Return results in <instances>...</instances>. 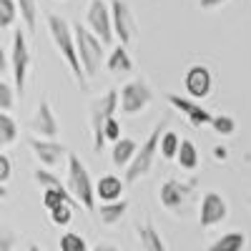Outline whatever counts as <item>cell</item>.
<instances>
[{"mask_svg":"<svg viewBox=\"0 0 251 251\" xmlns=\"http://www.w3.org/2000/svg\"><path fill=\"white\" fill-rule=\"evenodd\" d=\"M48 33L53 38V43L58 48V53L63 55V60L68 63V68L75 78V83L80 88L88 86V78L86 73H83V66H80V58H78V50H75V40H73V28L66 18H60L55 13L48 15Z\"/></svg>","mask_w":251,"mask_h":251,"instance_id":"cell-1","label":"cell"},{"mask_svg":"<svg viewBox=\"0 0 251 251\" xmlns=\"http://www.w3.org/2000/svg\"><path fill=\"white\" fill-rule=\"evenodd\" d=\"M163 128H166V121L156 123L153 131L149 133V138L141 143V149L136 146L133 158L128 161V166H126L123 183H136L138 178H143L146 174L153 169V161H156V156H158V138H161V131H163Z\"/></svg>","mask_w":251,"mask_h":251,"instance_id":"cell-2","label":"cell"},{"mask_svg":"<svg viewBox=\"0 0 251 251\" xmlns=\"http://www.w3.org/2000/svg\"><path fill=\"white\" fill-rule=\"evenodd\" d=\"M73 40H75V50H78V58H80V66H83L86 78L98 75L100 63H103V43L80 23L73 25Z\"/></svg>","mask_w":251,"mask_h":251,"instance_id":"cell-3","label":"cell"},{"mask_svg":"<svg viewBox=\"0 0 251 251\" xmlns=\"http://www.w3.org/2000/svg\"><path fill=\"white\" fill-rule=\"evenodd\" d=\"M68 191L86 211H93L96 208V191H93L91 174L86 169V163L75 153H68Z\"/></svg>","mask_w":251,"mask_h":251,"instance_id":"cell-4","label":"cell"},{"mask_svg":"<svg viewBox=\"0 0 251 251\" xmlns=\"http://www.w3.org/2000/svg\"><path fill=\"white\" fill-rule=\"evenodd\" d=\"M10 73H13V83H15V93L23 96L25 91V80H28V71H30V48H28V40L23 30H15L13 33V50H10Z\"/></svg>","mask_w":251,"mask_h":251,"instance_id":"cell-5","label":"cell"},{"mask_svg":"<svg viewBox=\"0 0 251 251\" xmlns=\"http://www.w3.org/2000/svg\"><path fill=\"white\" fill-rule=\"evenodd\" d=\"M118 111V91H108L103 93L98 100H93L91 106V133H93V149L103 151L106 138H103V121L108 116H113Z\"/></svg>","mask_w":251,"mask_h":251,"instance_id":"cell-6","label":"cell"},{"mask_svg":"<svg viewBox=\"0 0 251 251\" xmlns=\"http://www.w3.org/2000/svg\"><path fill=\"white\" fill-rule=\"evenodd\" d=\"M151 100H153V93H151L149 83H146L143 78L128 80V83H126V86L118 91V106H121L123 113H128V116L141 113Z\"/></svg>","mask_w":251,"mask_h":251,"instance_id":"cell-7","label":"cell"},{"mask_svg":"<svg viewBox=\"0 0 251 251\" xmlns=\"http://www.w3.org/2000/svg\"><path fill=\"white\" fill-rule=\"evenodd\" d=\"M111 28H113V38H118L123 46L133 43L136 38V20L133 13L128 8L126 0H111Z\"/></svg>","mask_w":251,"mask_h":251,"instance_id":"cell-8","label":"cell"},{"mask_svg":"<svg viewBox=\"0 0 251 251\" xmlns=\"http://www.w3.org/2000/svg\"><path fill=\"white\" fill-rule=\"evenodd\" d=\"M88 30L100 40L103 46H108L113 40V28H111V8L103 0H91L88 3Z\"/></svg>","mask_w":251,"mask_h":251,"instance_id":"cell-9","label":"cell"},{"mask_svg":"<svg viewBox=\"0 0 251 251\" xmlns=\"http://www.w3.org/2000/svg\"><path fill=\"white\" fill-rule=\"evenodd\" d=\"M211 86H214V78H211V71H208L203 63H196L186 71V78H183V88L188 93V98L194 100H203L208 93H211Z\"/></svg>","mask_w":251,"mask_h":251,"instance_id":"cell-10","label":"cell"},{"mask_svg":"<svg viewBox=\"0 0 251 251\" xmlns=\"http://www.w3.org/2000/svg\"><path fill=\"white\" fill-rule=\"evenodd\" d=\"M226 216H228V206H226V201H224L216 191L203 194L201 206H199V221H201V226H203V228L219 226Z\"/></svg>","mask_w":251,"mask_h":251,"instance_id":"cell-11","label":"cell"},{"mask_svg":"<svg viewBox=\"0 0 251 251\" xmlns=\"http://www.w3.org/2000/svg\"><path fill=\"white\" fill-rule=\"evenodd\" d=\"M166 98H169L171 106H174L176 111H181L188 121H191V126H196V128H201V126H208V123H211V111H206L199 100L188 98V96H178V93H169Z\"/></svg>","mask_w":251,"mask_h":251,"instance_id":"cell-12","label":"cell"},{"mask_svg":"<svg viewBox=\"0 0 251 251\" xmlns=\"http://www.w3.org/2000/svg\"><path fill=\"white\" fill-rule=\"evenodd\" d=\"M28 143H30V149H33V156L43 163V166H48V169L58 166L63 158H66V153H68L66 146L58 143V141H53V138H38V136H33Z\"/></svg>","mask_w":251,"mask_h":251,"instance_id":"cell-13","label":"cell"},{"mask_svg":"<svg viewBox=\"0 0 251 251\" xmlns=\"http://www.w3.org/2000/svg\"><path fill=\"white\" fill-rule=\"evenodd\" d=\"M30 131H35V136H40V138H55L60 133V126H58V118L53 113L50 100L43 98L38 103V111L30 121Z\"/></svg>","mask_w":251,"mask_h":251,"instance_id":"cell-14","label":"cell"},{"mask_svg":"<svg viewBox=\"0 0 251 251\" xmlns=\"http://www.w3.org/2000/svg\"><path fill=\"white\" fill-rule=\"evenodd\" d=\"M191 188H194V181H188V183H181L178 178H169V181H163L161 183V203L169 208V211H181V206L186 203L188 194H191Z\"/></svg>","mask_w":251,"mask_h":251,"instance_id":"cell-15","label":"cell"},{"mask_svg":"<svg viewBox=\"0 0 251 251\" xmlns=\"http://www.w3.org/2000/svg\"><path fill=\"white\" fill-rule=\"evenodd\" d=\"M93 191L100 201H116L123 194V181L118 176H100L98 183H93Z\"/></svg>","mask_w":251,"mask_h":251,"instance_id":"cell-16","label":"cell"},{"mask_svg":"<svg viewBox=\"0 0 251 251\" xmlns=\"http://www.w3.org/2000/svg\"><path fill=\"white\" fill-rule=\"evenodd\" d=\"M126 211H128V201H126V199L100 201V211H98V216H100V224L113 226V224H118V221L126 216Z\"/></svg>","mask_w":251,"mask_h":251,"instance_id":"cell-17","label":"cell"},{"mask_svg":"<svg viewBox=\"0 0 251 251\" xmlns=\"http://www.w3.org/2000/svg\"><path fill=\"white\" fill-rule=\"evenodd\" d=\"M138 241H141V249H146V251H166V241L156 231L153 221L138 224Z\"/></svg>","mask_w":251,"mask_h":251,"instance_id":"cell-18","label":"cell"},{"mask_svg":"<svg viewBox=\"0 0 251 251\" xmlns=\"http://www.w3.org/2000/svg\"><path fill=\"white\" fill-rule=\"evenodd\" d=\"M133 153H136V141L133 138H118V141H113V149H111V161H113V166H118V169H126L128 166V161L133 158Z\"/></svg>","mask_w":251,"mask_h":251,"instance_id":"cell-19","label":"cell"},{"mask_svg":"<svg viewBox=\"0 0 251 251\" xmlns=\"http://www.w3.org/2000/svg\"><path fill=\"white\" fill-rule=\"evenodd\" d=\"M174 158L178 161V166H181L183 171H194L196 166H199V151H196L194 141H188V138L178 141V149H176V156Z\"/></svg>","mask_w":251,"mask_h":251,"instance_id":"cell-20","label":"cell"},{"mask_svg":"<svg viewBox=\"0 0 251 251\" xmlns=\"http://www.w3.org/2000/svg\"><path fill=\"white\" fill-rule=\"evenodd\" d=\"M58 203H71L73 208H80V203L73 199V194L68 191V188L63 186H50V188H43V206L46 208H53Z\"/></svg>","mask_w":251,"mask_h":251,"instance_id":"cell-21","label":"cell"},{"mask_svg":"<svg viewBox=\"0 0 251 251\" xmlns=\"http://www.w3.org/2000/svg\"><path fill=\"white\" fill-rule=\"evenodd\" d=\"M106 68L111 73H128V71H133V60H131V55H128V50H126L123 43L111 50V55L106 60Z\"/></svg>","mask_w":251,"mask_h":251,"instance_id":"cell-22","label":"cell"},{"mask_svg":"<svg viewBox=\"0 0 251 251\" xmlns=\"http://www.w3.org/2000/svg\"><path fill=\"white\" fill-rule=\"evenodd\" d=\"M246 246V236L241 231H228L208 244V251H241Z\"/></svg>","mask_w":251,"mask_h":251,"instance_id":"cell-23","label":"cell"},{"mask_svg":"<svg viewBox=\"0 0 251 251\" xmlns=\"http://www.w3.org/2000/svg\"><path fill=\"white\" fill-rule=\"evenodd\" d=\"M15 8H18V15L23 18L25 28L35 30V25H38V3L35 0H15Z\"/></svg>","mask_w":251,"mask_h":251,"instance_id":"cell-24","label":"cell"},{"mask_svg":"<svg viewBox=\"0 0 251 251\" xmlns=\"http://www.w3.org/2000/svg\"><path fill=\"white\" fill-rule=\"evenodd\" d=\"M176 149H178V136L174 131H166L161 138H158V153L166 158V161H171L176 156Z\"/></svg>","mask_w":251,"mask_h":251,"instance_id":"cell-25","label":"cell"},{"mask_svg":"<svg viewBox=\"0 0 251 251\" xmlns=\"http://www.w3.org/2000/svg\"><path fill=\"white\" fill-rule=\"evenodd\" d=\"M73 211H75V208H73L71 203H58V206L48 208L50 221H53L55 226H68V224L73 221Z\"/></svg>","mask_w":251,"mask_h":251,"instance_id":"cell-26","label":"cell"},{"mask_svg":"<svg viewBox=\"0 0 251 251\" xmlns=\"http://www.w3.org/2000/svg\"><path fill=\"white\" fill-rule=\"evenodd\" d=\"M60 249L63 251H88V241L75 231H66L60 236Z\"/></svg>","mask_w":251,"mask_h":251,"instance_id":"cell-27","label":"cell"},{"mask_svg":"<svg viewBox=\"0 0 251 251\" xmlns=\"http://www.w3.org/2000/svg\"><path fill=\"white\" fill-rule=\"evenodd\" d=\"M18 18V8H15V0H0V30H5L15 23Z\"/></svg>","mask_w":251,"mask_h":251,"instance_id":"cell-28","label":"cell"},{"mask_svg":"<svg viewBox=\"0 0 251 251\" xmlns=\"http://www.w3.org/2000/svg\"><path fill=\"white\" fill-rule=\"evenodd\" d=\"M0 136H3V141H5L8 146L18 138V123H15L5 111H0Z\"/></svg>","mask_w":251,"mask_h":251,"instance_id":"cell-29","label":"cell"},{"mask_svg":"<svg viewBox=\"0 0 251 251\" xmlns=\"http://www.w3.org/2000/svg\"><path fill=\"white\" fill-rule=\"evenodd\" d=\"M208 126H211L219 136H231L236 131V123H234L231 116H211V123Z\"/></svg>","mask_w":251,"mask_h":251,"instance_id":"cell-30","label":"cell"},{"mask_svg":"<svg viewBox=\"0 0 251 251\" xmlns=\"http://www.w3.org/2000/svg\"><path fill=\"white\" fill-rule=\"evenodd\" d=\"M33 181L40 186V188H50V186H63L60 183V178L53 174V171H48V169H38V171H33Z\"/></svg>","mask_w":251,"mask_h":251,"instance_id":"cell-31","label":"cell"},{"mask_svg":"<svg viewBox=\"0 0 251 251\" xmlns=\"http://www.w3.org/2000/svg\"><path fill=\"white\" fill-rule=\"evenodd\" d=\"M103 138H106V141H118L121 138V123H118L116 113L103 121Z\"/></svg>","mask_w":251,"mask_h":251,"instance_id":"cell-32","label":"cell"},{"mask_svg":"<svg viewBox=\"0 0 251 251\" xmlns=\"http://www.w3.org/2000/svg\"><path fill=\"white\" fill-rule=\"evenodd\" d=\"M15 100V91L10 88V83L0 80V111H10Z\"/></svg>","mask_w":251,"mask_h":251,"instance_id":"cell-33","label":"cell"},{"mask_svg":"<svg viewBox=\"0 0 251 251\" xmlns=\"http://www.w3.org/2000/svg\"><path fill=\"white\" fill-rule=\"evenodd\" d=\"M15 244H18V236L13 231H8V228H3L0 231V251H10Z\"/></svg>","mask_w":251,"mask_h":251,"instance_id":"cell-34","label":"cell"},{"mask_svg":"<svg viewBox=\"0 0 251 251\" xmlns=\"http://www.w3.org/2000/svg\"><path fill=\"white\" fill-rule=\"evenodd\" d=\"M13 176V163L5 153H0V183H5Z\"/></svg>","mask_w":251,"mask_h":251,"instance_id":"cell-35","label":"cell"},{"mask_svg":"<svg viewBox=\"0 0 251 251\" xmlns=\"http://www.w3.org/2000/svg\"><path fill=\"white\" fill-rule=\"evenodd\" d=\"M3 73H10V60H8L5 48L0 46V75H3Z\"/></svg>","mask_w":251,"mask_h":251,"instance_id":"cell-36","label":"cell"},{"mask_svg":"<svg viewBox=\"0 0 251 251\" xmlns=\"http://www.w3.org/2000/svg\"><path fill=\"white\" fill-rule=\"evenodd\" d=\"M199 3H201V8H203V10H211V8H219V5H224L226 0H199Z\"/></svg>","mask_w":251,"mask_h":251,"instance_id":"cell-37","label":"cell"},{"mask_svg":"<svg viewBox=\"0 0 251 251\" xmlns=\"http://www.w3.org/2000/svg\"><path fill=\"white\" fill-rule=\"evenodd\" d=\"M214 158L216 161H226L228 158V149H224V146H214Z\"/></svg>","mask_w":251,"mask_h":251,"instance_id":"cell-38","label":"cell"},{"mask_svg":"<svg viewBox=\"0 0 251 251\" xmlns=\"http://www.w3.org/2000/svg\"><path fill=\"white\" fill-rule=\"evenodd\" d=\"M5 196H8V191H5V186L0 183V199H5Z\"/></svg>","mask_w":251,"mask_h":251,"instance_id":"cell-39","label":"cell"},{"mask_svg":"<svg viewBox=\"0 0 251 251\" xmlns=\"http://www.w3.org/2000/svg\"><path fill=\"white\" fill-rule=\"evenodd\" d=\"M5 146H8V143L3 141V136H0V151H3V149H5Z\"/></svg>","mask_w":251,"mask_h":251,"instance_id":"cell-40","label":"cell"}]
</instances>
